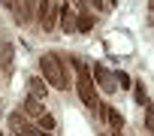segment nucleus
Returning <instances> with one entry per match:
<instances>
[{
  "label": "nucleus",
  "instance_id": "1",
  "mask_svg": "<svg viewBox=\"0 0 154 136\" xmlns=\"http://www.w3.org/2000/svg\"><path fill=\"white\" fill-rule=\"evenodd\" d=\"M39 70H42V79H45L51 88H57V91H66V88H69L66 70H63V63H60V57H57L54 51H45V54L39 57Z\"/></svg>",
  "mask_w": 154,
  "mask_h": 136
},
{
  "label": "nucleus",
  "instance_id": "2",
  "mask_svg": "<svg viewBox=\"0 0 154 136\" xmlns=\"http://www.w3.org/2000/svg\"><path fill=\"white\" fill-rule=\"evenodd\" d=\"M72 66H75V73H79V97H82V103H85L88 109H97V106H100V100H97V94H94L91 70H88L85 63H79V60H72Z\"/></svg>",
  "mask_w": 154,
  "mask_h": 136
},
{
  "label": "nucleus",
  "instance_id": "3",
  "mask_svg": "<svg viewBox=\"0 0 154 136\" xmlns=\"http://www.w3.org/2000/svg\"><path fill=\"white\" fill-rule=\"evenodd\" d=\"M36 9H39V24H42V30L48 33V30H54V24H57V15H60V3H36Z\"/></svg>",
  "mask_w": 154,
  "mask_h": 136
},
{
  "label": "nucleus",
  "instance_id": "4",
  "mask_svg": "<svg viewBox=\"0 0 154 136\" xmlns=\"http://www.w3.org/2000/svg\"><path fill=\"white\" fill-rule=\"evenodd\" d=\"M3 6L6 9H12V15H15V21L18 24H27L30 18H33V9H36V3H15V0H3Z\"/></svg>",
  "mask_w": 154,
  "mask_h": 136
},
{
  "label": "nucleus",
  "instance_id": "5",
  "mask_svg": "<svg viewBox=\"0 0 154 136\" xmlns=\"http://www.w3.org/2000/svg\"><path fill=\"white\" fill-rule=\"evenodd\" d=\"M91 79H97V85H100V88H103V91H109V94H112V91H115V88H118V85H115V82H112V79H115V76H109V73H106V70H103V66H100V63H97V66H94V70H91Z\"/></svg>",
  "mask_w": 154,
  "mask_h": 136
},
{
  "label": "nucleus",
  "instance_id": "6",
  "mask_svg": "<svg viewBox=\"0 0 154 136\" xmlns=\"http://www.w3.org/2000/svg\"><path fill=\"white\" fill-rule=\"evenodd\" d=\"M60 30L72 33L75 30V12L69 9V3H60Z\"/></svg>",
  "mask_w": 154,
  "mask_h": 136
},
{
  "label": "nucleus",
  "instance_id": "7",
  "mask_svg": "<svg viewBox=\"0 0 154 136\" xmlns=\"http://www.w3.org/2000/svg\"><path fill=\"white\" fill-rule=\"evenodd\" d=\"M27 88H30V97H33V100H42V97H45V82H42V76L27 79Z\"/></svg>",
  "mask_w": 154,
  "mask_h": 136
},
{
  "label": "nucleus",
  "instance_id": "8",
  "mask_svg": "<svg viewBox=\"0 0 154 136\" xmlns=\"http://www.w3.org/2000/svg\"><path fill=\"white\" fill-rule=\"evenodd\" d=\"M24 115H33V118H42V115H45V109H42V103H39V100L27 97V100H24Z\"/></svg>",
  "mask_w": 154,
  "mask_h": 136
},
{
  "label": "nucleus",
  "instance_id": "9",
  "mask_svg": "<svg viewBox=\"0 0 154 136\" xmlns=\"http://www.w3.org/2000/svg\"><path fill=\"white\" fill-rule=\"evenodd\" d=\"M106 118H109V124H112V130H115V136H118L121 127H124V115H121L118 109H106Z\"/></svg>",
  "mask_w": 154,
  "mask_h": 136
},
{
  "label": "nucleus",
  "instance_id": "10",
  "mask_svg": "<svg viewBox=\"0 0 154 136\" xmlns=\"http://www.w3.org/2000/svg\"><path fill=\"white\" fill-rule=\"evenodd\" d=\"M91 27H94V15L82 12L79 18H75V30H79V33H91Z\"/></svg>",
  "mask_w": 154,
  "mask_h": 136
},
{
  "label": "nucleus",
  "instance_id": "11",
  "mask_svg": "<svg viewBox=\"0 0 154 136\" xmlns=\"http://www.w3.org/2000/svg\"><path fill=\"white\" fill-rule=\"evenodd\" d=\"M0 66H3L6 73L12 70V45L9 42H3V48H0Z\"/></svg>",
  "mask_w": 154,
  "mask_h": 136
},
{
  "label": "nucleus",
  "instance_id": "12",
  "mask_svg": "<svg viewBox=\"0 0 154 136\" xmlns=\"http://www.w3.org/2000/svg\"><path fill=\"white\" fill-rule=\"evenodd\" d=\"M9 124H12V130H15V133H24V127H27V118H24L21 112H12V115H9Z\"/></svg>",
  "mask_w": 154,
  "mask_h": 136
},
{
  "label": "nucleus",
  "instance_id": "13",
  "mask_svg": "<svg viewBox=\"0 0 154 136\" xmlns=\"http://www.w3.org/2000/svg\"><path fill=\"white\" fill-rule=\"evenodd\" d=\"M133 97H136V103H139V106H145V109H148V94H145V85H142V82H136V85H133Z\"/></svg>",
  "mask_w": 154,
  "mask_h": 136
},
{
  "label": "nucleus",
  "instance_id": "14",
  "mask_svg": "<svg viewBox=\"0 0 154 136\" xmlns=\"http://www.w3.org/2000/svg\"><path fill=\"white\" fill-rule=\"evenodd\" d=\"M39 130H42V133H51V130H54V118H51L48 112L39 118Z\"/></svg>",
  "mask_w": 154,
  "mask_h": 136
},
{
  "label": "nucleus",
  "instance_id": "15",
  "mask_svg": "<svg viewBox=\"0 0 154 136\" xmlns=\"http://www.w3.org/2000/svg\"><path fill=\"white\" fill-rule=\"evenodd\" d=\"M145 127H148V133H154V106L145 109Z\"/></svg>",
  "mask_w": 154,
  "mask_h": 136
},
{
  "label": "nucleus",
  "instance_id": "16",
  "mask_svg": "<svg viewBox=\"0 0 154 136\" xmlns=\"http://www.w3.org/2000/svg\"><path fill=\"white\" fill-rule=\"evenodd\" d=\"M115 79H118V82H115V85H121V88H130V85H133V82H130V76H127V73H115Z\"/></svg>",
  "mask_w": 154,
  "mask_h": 136
}]
</instances>
